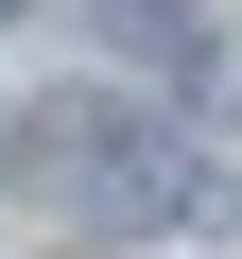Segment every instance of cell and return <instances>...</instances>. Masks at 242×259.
<instances>
[{"label": "cell", "mask_w": 242, "mask_h": 259, "mask_svg": "<svg viewBox=\"0 0 242 259\" xmlns=\"http://www.w3.org/2000/svg\"><path fill=\"white\" fill-rule=\"evenodd\" d=\"M18 173L52 190V207H87V225H156L190 173H173V139L156 121H121V104H52L35 139H18Z\"/></svg>", "instance_id": "obj_1"}, {"label": "cell", "mask_w": 242, "mask_h": 259, "mask_svg": "<svg viewBox=\"0 0 242 259\" xmlns=\"http://www.w3.org/2000/svg\"><path fill=\"white\" fill-rule=\"evenodd\" d=\"M0 18H18V0H0Z\"/></svg>", "instance_id": "obj_2"}]
</instances>
